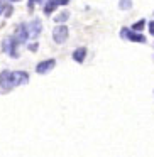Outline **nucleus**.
Here are the masks:
<instances>
[{"instance_id":"1","label":"nucleus","mask_w":154,"mask_h":157,"mask_svg":"<svg viewBox=\"0 0 154 157\" xmlns=\"http://www.w3.org/2000/svg\"><path fill=\"white\" fill-rule=\"evenodd\" d=\"M120 37L127 39V41H132V42H140V44H144V42H146V37H144L139 31L134 32L132 29H127V27H124L122 31H120Z\"/></svg>"},{"instance_id":"2","label":"nucleus","mask_w":154,"mask_h":157,"mask_svg":"<svg viewBox=\"0 0 154 157\" xmlns=\"http://www.w3.org/2000/svg\"><path fill=\"white\" fill-rule=\"evenodd\" d=\"M68 36H69V29L66 27V25H58V27L53 31V39H54V42H58V44H65V42L68 41Z\"/></svg>"},{"instance_id":"3","label":"nucleus","mask_w":154,"mask_h":157,"mask_svg":"<svg viewBox=\"0 0 154 157\" xmlns=\"http://www.w3.org/2000/svg\"><path fill=\"white\" fill-rule=\"evenodd\" d=\"M10 83H12V86L26 85V83H29V75H27L26 71H15V73H10Z\"/></svg>"},{"instance_id":"4","label":"nucleus","mask_w":154,"mask_h":157,"mask_svg":"<svg viewBox=\"0 0 154 157\" xmlns=\"http://www.w3.org/2000/svg\"><path fill=\"white\" fill-rule=\"evenodd\" d=\"M17 42L14 41V39H5L4 42H2V49H4L7 54H10V58H19V51L15 48H17Z\"/></svg>"},{"instance_id":"5","label":"nucleus","mask_w":154,"mask_h":157,"mask_svg":"<svg viewBox=\"0 0 154 157\" xmlns=\"http://www.w3.org/2000/svg\"><path fill=\"white\" fill-rule=\"evenodd\" d=\"M14 39L15 42H17V44H24L26 41H27L29 39V34H27V25L26 24H21L17 27V31H15V34H14Z\"/></svg>"},{"instance_id":"6","label":"nucleus","mask_w":154,"mask_h":157,"mask_svg":"<svg viewBox=\"0 0 154 157\" xmlns=\"http://www.w3.org/2000/svg\"><path fill=\"white\" fill-rule=\"evenodd\" d=\"M41 31H42V24H41V21H39V19H34V21L27 25L29 37H38V36L41 34Z\"/></svg>"},{"instance_id":"7","label":"nucleus","mask_w":154,"mask_h":157,"mask_svg":"<svg viewBox=\"0 0 154 157\" xmlns=\"http://www.w3.org/2000/svg\"><path fill=\"white\" fill-rule=\"evenodd\" d=\"M54 66H56L54 59H46V61L39 63L38 68H36V71H38L39 75H46V73H49L51 69H54Z\"/></svg>"},{"instance_id":"8","label":"nucleus","mask_w":154,"mask_h":157,"mask_svg":"<svg viewBox=\"0 0 154 157\" xmlns=\"http://www.w3.org/2000/svg\"><path fill=\"white\" fill-rule=\"evenodd\" d=\"M0 88L4 91H9L10 88H14L10 83V71H2V75H0Z\"/></svg>"},{"instance_id":"9","label":"nucleus","mask_w":154,"mask_h":157,"mask_svg":"<svg viewBox=\"0 0 154 157\" xmlns=\"http://www.w3.org/2000/svg\"><path fill=\"white\" fill-rule=\"evenodd\" d=\"M86 58V49L85 48H78L75 49V52H73V59H75L76 63H83Z\"/></svg>"},{"instance_id":"10","label":"nucleus","mask_w":154,"mask_h":157,"mask_svg":"<svg viewBox=\"0 0 154 157\" xmlns=\"http://www.w3.org/2000/svg\"><path fill=\"white\" fill-rule=\"evenodd\" d=\"M58 0H46V5H44V14H53L54 12V9L58 7Z\"/></svg>"},{"instance_id":"11","label":"nucleus","mask_w":154,"mask_h":157,"mask_svg":"<svg viewBox=\"0 0 154 157\" xmlns=\"http://www.w3.org/2000/svg\"><path fill=\"white\" fill-rule=\"evenodd\" d=\"M119 9L120 10H130L132 9V0H119Z\"/></svg>"},{"instance_id":"12","label":"nucleus","mask_w":154,"mask_h":157,"mask_svg":"<svg viewBox=\"0 0 154 157\" xmlns=\"http://www.w3.org/2000/svg\"><path fill=\"white\" fill-rule=\"evenodd\" d=\"M69 19V14L68 12H61L59 15H56V22H66Z\"/></svg>"},{"instance_id":"13","label":"nucleus","mask_w":154,"mask_h":157,"mask_svg":"<svg viewBox=\"0 0 154 157\" xmlns=\"http://www.w3.org/2000/svg\"><path fill=\"white\" fill-rule=\"evenodd\" d=\"M144 24H146V21H139V22H136V24L132 25V31H140V29L144 27Z\"/></svg>"},{"instance_id":"14","label":"nucleus","mask_w":154,"mask_h":157,"mask_svg":"<svg viewBox=\"0 0 154 157\" xmlns=\"http://www.w3.org/2000/svg\"><path fill=\"white\" fill-rule=\"evenodd\" d=\"M39 2H44V0H29V9L32 10V9H34V5L39 4Z\"/></svg>"},{"instance_id":"15","label":"nucleus","mask_w":154,"mask_h":157,"mask_svg":"<svg viewBox=\"0 0 154 157\" xmlns=\"http://www.w3.org/2000/svg\"><path fill=\"white\" fill-rule=\"evenodd\" d=\"M149 32H151V34H154V21L149 22Z\"/></svg>"},{"instance_id":"16","label":"nucleus","mask_w":154,"mask_h":157,"mask_svg":"<svg viewBox=\"0 0 154 157\" xmlns=\"http://www.w3.org/2000/svg\"><path fill=\"white\" fill-rule=\"evenodd\" d=\"M58 4L59 5H66V4H69V0H58Z\"/></svg>"},{"instance_id":"17","label":"nucleus","mask_w":154,"mask_h":157,"mask_svg":"<svg viewBox=\"0 0 154 157\" xmlns=\"http://www.w3.org/2000/svg\"><path fill=\"white\" fill-rule=\"evenodd\" d=\"M12 2H19V0H12Z\"/></svg>"},{"instance_id":"18","label":"nucleus","mask_w":154,"mask_h":157,"mask_svg":"<svg viewBox=\"0 0 154 157\" xmlns=\"http://www.w3.org/2000/svg\"><path fill=\"white\" fill-rule=\"evenodd\" d=\"M0 12H2V9H0Z\"/></svg>"}]
</instances>
